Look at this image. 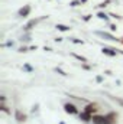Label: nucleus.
Listing matches in <instances>:
<instances>
[{
  "label": "nucleus",
  "mask_w": 123,
  "mask_h": 124,
  "mask_svg": "<svg viewBox=\"0 0 123 124\" xmlns=\"http://www.w3.org/2000/svg\"><path fill=\"white\" fill-rule=\"evenodd\" d=\"M116 114L110 113L107 116H94L93 117V123L94 124H114L116 123Z\"/></svg>",
  "instance_id": "nucleus-1"
},
{
  "label": "nucleus",
  "mask_w": 123,
  "mask_h": 124,
  "mask_svg": "<svg viewBox=\"0 0 123 124\" xmlns=\"http://www.w3.org/2000/svg\"><path fill=\"white\" fill-rule=\"evenodd\" d=\"M64 110H65V113H68V114H77V113H78L77 107H75L74 104H71V102L64 104Z\"/></svg>",
  "instance_id": "nucleus-2"
},
{
  "label": "nucleus",
  "mask_w": 123,
  "mask_h": 124,
  "mask_svg": "<svg viewBox=\"0 0 123 124\" xmlns=\"http://www.w3.org/2000/svg\"><path fill=\"white\" fill-rule=\"evenodd\" d=\"M96 35H97V36H100V38H104V39H107V40H117L112 33H107V32L97 31V32H96Z\"/></svg>",
  "instance_id": "nucleus-3"
},
{
  "label": "nucleus",
  "mask_w": 123,
  "mask_h": 124,
  "mask_svg": "<svg viewBox=\"0 0 123 124\" xmlns=\"http://www.w3.org/2000/svg\"><path fill=\"white\" fill-rule=\"evenodd\" d=\"M101 52H103L104 55H107V56H116V55H117L116 49H112V48H106V46L101 49Z\"/></svg>",
  "instance_id": "nucleus-4"
},
{
  "label": "nucleus",
  "mask_w": 123,
  "mask_h": 124,
  "mask_svg": "<svg viewBox=\"0 0 123 124\" xmlns=\"http://www.w3.org/2000/svg\"><path fill=\"white\" fill-rule=\"evenodd\" d=\"M97 110H98V108H97V104L90 102V104H87V105H86V110H84V111H87V113H90V114H94Z\"/></svg>",
  "instance_id": "nucleus-5"
},
{
  "label": "nucleus",
  "mask_w": 123,
  "mask_h": 124,
  "mask_svg": "<svg viewBox=\"0 0 123 124\" xmlns=\"http://www.w3.org/2000/svg\"><path fill=\"white\" fill-rule=\"evenodd\" d=\"M31 13V6H25V7H22L19 12H18V15L20 16V17H25V16H28Z\"/></svg>",
  "instance_id": "nucleus-6"
},
{
  "label": "nucleus",
  "mask_w": 123,
  "mask_h": 124,
  "mask_svg": "<svg viewBox=\"0 0 123 124\" xmlns=\"http://www.w3.org/2000/svg\"><path fill=\"white\" fill-rule=\"evenodd\" d=\"M42 19H44V17H41V19H32V20H29V22L26 23V26H25V31H31L32 26H35V25H36L39 20H42Z\"/></svg>",
  "instance_id": "nucleus-7"
},
{
  "label": "nucleus",
  "mask_w": 123,
  "mask_h": 124,
  "mask_svg": "<svg viewBox=\"0 0 123 124\" xmlns=\"http://www.w3.org/2000/svg\"><path fill=\"white\" fill-rule=\"evenodd\" d=\"M80 120H83V121H86V123H88L90 120H93L91 114L90 113H87V111H84V113H81L80 114Z\"/></svg>",
  "instance_id": "nucleus-8"
},
{
  "label": "nucleus",
  "mask_w": 123,
  "mask_h": 124,
  "mask_svg": "<svg viewBox=\"0 0 123 124\" xmlns=\"http://www.w3.org/2000/svg\"><path fill=\"white\" fill-rule=\"evenodd\" d=\"M15 117H16V120H18V121H25V120H26V116H25V114H22L19 110H16Z\"/></svg>",
  "instance_id": "nucleus-9"
},
{
  "label": "nucleus",
  "mask_w": 123,
  "mask_h": 124,
  "mask_svg": "<svg viewBox=\"0 0 123 124\" xmlns=\"http://www.w3.org/2000/svg\"><path fill=\"white\" fill-rule=\"evenodd\" d=\"M55 28H57L58 31H61V32H67V31H70V29H71L70 26H67V25H60V23H58Z\"/></svg>",
  "instance_id": "nucleus-10"
},
{
  "label": "nucleus",
  "mask_w": 123,
  "mask_h": 124,
  "mask_svg": "<svg viewBox=\"0 0 123 124\" xmlns=\"http://www.w3.org/2000/svg\"><path fill=\"white\" fill-rule=\"evenodd\" d=\"M97 17H98V19H101V20H104V22H109V16H107L104 12H100V13L97 15Z\"/></svg>",
  "instance_id": "nucleus-11"
},
{
  "label": "nucleus",
  "mask_w": 123,
  "mask_h": 124,
  "mask_svg": "<svg viewBox=\"0 0 123 124\" xmlns=\"http://www.w3.org/2000/svg\"><path fill=\"white\" fill-rule=\"evenodd\" d=\"M72 56H74L75 59H78V61H81V62H87V58H84V56H81V55H77V54H72Z\"/></svg>",
  "instance_id": "nucleus-12"
},
{
  "label": "nucleus",
  "mask_w": 123,
  "mask_h": 124,
  "mask_svg": "<svg viewBox=\"0 0 123 124\" xmlns=\"http://www.w3.org/2000/svg\"><path fill=\"white\" fill-rule=\"evenodd\" d=\"M109 97H110V98H112L113 101H116V102H119V104H120V105L123 107V100H122V98H117V97H112V95H109Z\"/></svg>",
  "instance_id": "nucleus-13"
},
{
  "label": "nucleus",
  "mask_w": 123,
  "mask_h": 124,
  "mask_svg": "<svg viewBox=\"0 0 123 124\" xmlns=\"http://www.w3.org/2000/svg\"><path fill=\"white\" fill-rule=\"evenodd\" d=\"M23 69H25V71H28V72H33V68H32L29 63H25V65H23Z\"/></svg>",
  "instance_id": "nucleus-14"
},
{
  "label": "nucleus",
  "mask_w": 123,
  "mask_h": 124,
  "mask_svg": "<svg viewBox=\"0 0 123 124\" xmlns=\"http://www.w3.org/2000/svg\"><path fill=\"white\" fill-rule=\"evenodd\" d=\"M81 3H83V1H81V0H72V1H71V3H70V4H71V6H72V7H75V6H80V4H81Z\"/></svg>",
  "instance_id": "nucleus-15"
},
{
  "label": "nucleus",
  "mask_w": 123,
  "mask_h": 124,
  "mask_svg": "<svg viewBox=\"0 0 123 124\" xmlns=\"http://www.w3.org/2000/svg\"><path fill=\"white\" fill-rule=\"evenodd\" d=\"M55 72H58L60 75H64V77L67 75V72H65V71H62L61 68H55Z\"/></svg>",
  "instance_id": "nucleus-16"
},
{
  "label": "nucleus",
  "mask_w": 123,
  "mask_h": 124,
  "mask_svg": "<svg viewBox=\"0 0 123 124\" xmlns=\"http://www.w3.org/2000/svg\"><path fill=\"white\" fill-rule=\"evenodd\" d=\"M109 3H110V0H106V1H103V3H100V7H106Z\"/></svg>",
  "instance_id": "nucleus-17"
},
{
  "label": "nucleus",
  "mask_w": 123,
  "mask_h": 124,
  "mask_svg": "<svg viewBox=\"0 0 123 124\" xmlns=\"http://www.w3.org/2000/svg\"><path fill=\"white\" fill-rule=\"evenodd\" d=\"M1 46H13V42H7V43H3Z\"/></svg>",
  "instance_id": "nucleus-18"
},
{
  "label": "nucleus",
  "mask_w": 123,
  "mask_h": 124,
  "mask_svg": "<svg viewBox=\"0 0 123 124\" xmlns=\"http://www.w3.org/2000/svg\"><path fill=\"white\" fill-rule=\"evenodd\" d=\"M19 52H28V48H25V46H22V48L19 49Z\"/></svg>",
  "instance_id": "nucleus-19"
},
{
  "label": "nucleus",
  "mask_w": 123,
  "mask_h": 124,
  "mask_svg": "<svg viewBox=\"0 0 123 124\" xmlns=\"http://www.w3.org/2000/svg\"><path fill=\"white\" fill-rule=\"evenodd\" d=\"M96 81H97L98 84H100V82H103V77H97V78H96Z\"/></svg>",
  "instance_id": "nucleus-20"
},
{
  "label": "nucleus",
  "mask_w": 123,
  "mask_h": 124,
  "mask_svg": "<svg viewBox=\"0 0 123 124\" xmlns=\"http://www.w3.org/2000/svg\"><path fill=\"white\" fill-rule=\"evenodd\" d=\"M1 110H3V111H6V113H9V110H7V107H6L4 104H1Z\"/></svg>",
  "instance_id": "nucleus-21"
},
{
  "label": "nucleus",
  "mask_w": 123,
  "mask_h": 124,
  "mask_svg": "<svg viewBox=\"0 0 123 124\" xmlns=\"http://www.w3.org/2000/svg\"><path fill=\"white\" fill-rule=\"evenodd\" d=\"M116 29H117V28H116V25H110V31H112V32H114Z\"/></svg>",
  "instance_id": "nucleus-22"
},
{
  "label": "nucleus",
  "mask_w": 123,
  "mask_h": 124,
  "mask_svg": "<svg viewBox=\"0 0 123 124\" xmlns=\"http://www.w3.org/2000/svg\"><path fill=\"white\" fill-rule=\"evenodd\" d=\"M90 19H91V15H87V16H86V17H84V20H86V22H88V20H90Z\"/></svg>",
  "instance_id": "nucleus-23"
},
{
  "label": "nucleus",
  "mask_w": 123,
  "mask_h": 124,
  "mask_svg": "<svg viewBox=\"0 0 123 124\" xmlns=\"http://www.w3.org/2000/svg\"><path fill=\"white\" fill-rule=\"evenodd\" d=\"M72 42L74 43H83V40H80V39H72Z\"/></svg>",
  "instance_id": "nucleus-24"
},
{
  "label": "nucleus",
  "mask_w": 123,
  "mask_h": 124,
  "mask_svg": "<svg viewBox=\"0 0 123 124\" xmlns=\"http://www.w3.org/2000/svg\"><path fill=\"white\" fill-rule=\"evenodd\" d=\"M44 49H45V51H46V52H52V49H51V48H48V46H45V48H44Z\"/></svg>",
  "instance_id": "nucleus-25"
},
{
  "label": "nucleus",
  "mask_w": 123,
  "mask_h": 124,
  "mask_svg": "<svg viewBox=\"0 0 123 124\" xmlns=\"http://www.w3.org/2000/svg\"><path fill=\"white\" fill-rule=\"evenodd\" d=\"M81 1H83V3H86V1H87V0H81Z\"/></svg>",
  "instance_id": "nucleus-26"
},
{
  "label": "nucleus",
  "mask_w": 123,
  "mask_h": 124,
  "mask_svg": "<svg viewBox=\"0 0 123 124\" xmlns=\"http://www.w3.org/2000/svg\"><path fill=\"white\" fill-rule=\"evenodd\" d=\"M60 124H65V123H60Z\"/></svg>",
  "instance_id": "nucleus-27"
},
{
  "label": "nucleus",
  "mask_w": 123,
  "mask_h": 124,
  "mask_svg": "<svg viewBox=\"0 0 123 124\" xmlns=\"http://www.w3.org/2000/svg\"><path fill=\"white\" fill-rule=\"evenodd\" d=\"M122 54H123V52H122Z\"/></svg>",
  "instance_id": "nucleus-28"
}]
</instances>
